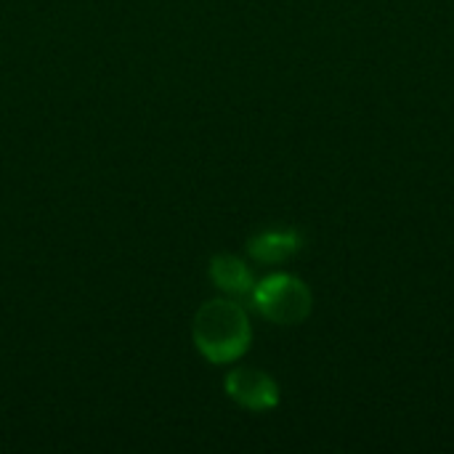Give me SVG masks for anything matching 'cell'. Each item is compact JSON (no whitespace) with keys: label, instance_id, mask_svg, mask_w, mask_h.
<instances>
[{"label":"cell","instance_id":"1","mask_svg":"<svg viewBox=\"0 0 454 454\" xmlns=\"http://www.w3.org/2000/svg\"><path fill=\"white\" fill-rule=\"evenodd\" d=\"M192 338L197 351L213 364H229L239 359L253 338L245 309L234 301H207L200 306L192 322Z\"/></svg>","mask_w":454,"mask_h":454},{"label":"cell","instance_id":"2","mask_svg":"<svg viewBox=\"0 0 454 454\" xmlns=\"http://www.w3.org/2000/svg\"><path fill=\"white\" fill-rule=\"evenodd\" d=\"M255 309L274 325H301L311 314V293L293 274H271L253 287Z\"/></svg>","mask_w":454,"mask_h":454},{"label":"cell","instance_id":"3","mask_svg":"<svg viewBox=\"0 0 454 454\" xmlns=\"http://www.w3.org/2000/svg\"><path fill=\"white\" fill-rule=\"evenodd\" d=\"M223 386H226V394L250 412H266L279 404V386L274 383L271 375L261 370H250V367L231 370Z\"/></svg>","mask_w":454,"mask_h":454},{"label":"cell","instance_id":"4","mask_svg":"<svg viewBox=\"0 0 454 454\" xmlns=\"http://www.w3.org/2000/svg\"><path fill=\"white\" fill-rule=\"evenodd\" d=\"M303 239L295 229H266L247 242L250 258L258 263H282L301 250Z\"/></svg>","mask_w":454,"mask_h":454},{"label":"cell","instance_id":"5","mask_svg":"<svg viewBox=\"0 0 454 454\" xmlns=\"http://www.w3.org/2000/svg\"><path fill=\"white\" fill-rule=\"evenodd\" d=\"M210 279H213V285H215L221 293L234 295V298L250 295L253 287H255L253 271H250L239 258L226 255V253H223V255H215V258L210 261Z\"/></svg>","mask_w":454,"mask_h":454}]
</instances>
